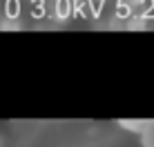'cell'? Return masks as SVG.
<instances>
[{
	"label": "cell",
	"instance_id": "obj_3",
	"mask_svg": "<svg viewBox=\"0 0 154 147\" xmlns=\"http://www.w3.org/2000/svg\"><path fill=\"white\" fill-rule=\"evenodd\" d=\"M145 147H154V125L147 129V134H145Z\"/></svg>",
	"mask_w": 154,
	"mask_h": 147
},
{
	"label": "cell",
	"instance_id": "obj_4",
	"mask_svg": "<svg viewBox=\"0 0 154 147\" xmlns=\"http://www.w3.org/2000/svg\"><path fill=\"white\" fill-rule=\"evenodd\" d=\"M89 4H94V7H96V4H100V2H105V0H87Z\"/></svg>",
	"mask_w": 154,
	"mask_h": 147
},
{
	"label": "cell",
	"instance_id": "obj_5",
	"mask_svg": "<svg viewBox=\"0 0 154 147\" xmlns=\"http://www.w3.org/2000/svg\"><path fill=\"white\" fill-rule=\"evenodd\" d=\"M152 18H154V14H152Z\"/></svg>",
	"mask_w": 154,
	"mask_h": 147
},
{
	"label": "cell",
	"instance_id": "obj_2",
	"mask_svg": "<svg viewBox=\"0 0 154 147\" xmlns=\"http://www.w3.org/2000/svg\"><path fill=\"white\" fill-rule=\"evenodd\" d=\"M119 2H123V7H130V9H136V7H143V4L152 2V0H119Z\"/></svg>",
	"mask_w": 154,
	"mask_h": 147
},
{
	"label": "cell",
	"instance_id": "obj_1",
	"mask_svg": "<svg viewBox=\"0 0 154 147\" xmlns=\"http://www.w3.org/2000/svg\"><path fill=\"white\" fill-rule=\"evenodd\" d=\"M74 16V2L72 0H51V18L58 22H65Z\"/></svg>",
	"mask_w": 154,
	"mask_h": 147
}]
</instances>
